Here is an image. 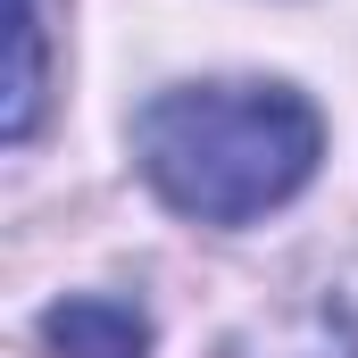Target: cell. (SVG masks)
Instances as JSON below:
<instances>
[{
    "label": "cell",
    "instance_id": "cell-3",
    "mask_svg": "<svg viewBox=\"0 0 358 358\" xmlns=\"http://www.w3.org/2000/svg\"><path fill=\"white\" fill-rule=\"evenodd\" d=\"M42 117V8L17 0V84H8V142H25Z\"/></svg>",
    "mask_w": 358,
    "mask_h": 358
},
{
    "label": "cell",
    "instance_id": "cell-1",
    "mask_svg": "<svg viewBox=\"0 0 358 358\" xmlns=\"http://www.w3.org/2000/svg\"><path fill=\"white\" fill-rule=\"evenodd\" d=\"M134 159L176 217L250 225L317 176L325 117L292 84H176L142 100Z\"/></svg>",
    "mask_w": 358,
    "mask_h": 358
},
{
    "label": "cell",
    "instance_id": "cell-4",
    "mask_svg": "<svg viewBox=\"0 0 358 358\" xmlns=\"http://www.w3.org/2000/svg\"><path fill=\"white\" fill-rule=\"evenodd\" d=\"M275 358H358V325L325 308V317H308L300 334H283V342H275Z\"/></svg>",
    "mask_w": 358,
    "mask_h": 358
},
{
    "label": "cell",
    "instance_id": "cell-2",
    "mask_svg": "<svg viewBox=\"0 0 358 358\" xmlns=\"http://www.w3.org/2000/svg\"><path fill=\"white\" fill-rule=\"evenodd\" d=\"M42 342L59 358H150V325H142V308L134 300H59L50 317H42Z\"/></svg>",
    "mask_w": 358,
    "mask_h": 358
}]
</instances>
